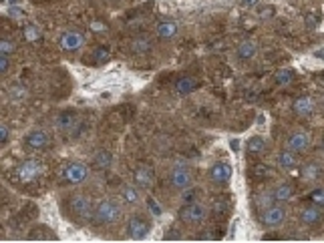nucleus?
Returning <instances> with one entry per match:
<instances>
[{"mask_svg": "<svg viewBox=\"0 0 324 243\" xmlns=\"http://www.w3.org/2000/svg\"><path fill=\"white\" fill-rule=\"evenodd\" d=\"M8 137H10L8 127H6V125H0V145H4V143L8 141Z\"/></svg>", "mask_w": 324, "mask_h": 243, "instance_id": "obj_35", "label": "nucleus"}, {"mask_svg": "<svg viewBox=\"0 0 324 243\" xmlns=\"http://www.w3.org/2000/svg\"><path fill=\"white\" fill-rule=\"evenodd\" d=\"M274 80H276V84H278V86H288V84L294 80V70H290V68H282V70H278V72H276Z\"/></svg>", "mask_w": 324, "mask_h": 243, "instance_id": "obj_25", "label": "nucleus"}, {"mask_svg": "<svg viewBox=\"0 0 324 243\" xmlns=\"http://www.w3.org/2000/svg\"><path fill=\"white\" fill-rule=\"evenodd\" d=\"M169 183H171V187L177 189V191H183V189L191 187L193 175H191L189 167H185V165H175V167L171 169V173H169Z\"/></svg>", "mask_w": 324, "mask_h": 243, "instance_id": "obj_7", "label": "nucleus"}, {"mask_svg": "<svg viewBox=\"0 0 324 243\" xmlns=\"http://www.w3.org/2000/svg\"><path fill=\"white\" fill-rule=\"evenodd\" d=\"M22 36H24L26 42H36L40 38V32H38V28L34 24H26L24 30H22Z\"/></svg>", "mask_w": 324, "mask_h": 243, "instance_id": "obj_27", "label": "nucleus"}, {"mask_svg": "<svg viewBox=\"0 0 324 243\" xmlns=\"http://www.w3.org/2000/svg\"><path fill=\"white\" fill-rule=\"evenodd\" d=\"M197 84H199V82H197L193 76H181V78L175 82V92L181 94V96H183V94H189V92H193V90L197 88Z\"/></svg>", "mask_w": 324, "mask_h": 243, "instance_id": "obj_18", "label": "nucleus"}, {"mask_svg": "<svg viewBox=\"0 0 324 243\" xmlns=\"http://www.w3.org/2000/svg\"><path fill=\"white\" fill-rule=\"evenodd\" d=\"M93 167L97 171H109L113 167V155L111 151L107 149H99L95 155H93Z\"/></svg>", "mask_w": 324, "mask_h": 243, "instance_id": "obj_14", "label": "nucleus"}, {"mask_svg": "<svg viewBox=\"0 0 324 243\" xmlns=\"http://www.w3.org/2000/svg\"><path fill=\"white\" fill-rule=\"evenodd\" d=\"M56 125H58L60 131H68V129L74 125V112H62V114L58 116Z\"/></svg>", "mask_w": 324, "mask_h": 243, "instance_id": "obj_26", "label": "nucleus"}, {"mask_svg": "<svg viewBox=\"0 0 324 243\" xmlns=\"http://www.w3.org/2000/svg\"><path fill=\"white\" fill-rule=\"evenodd\" d=\"M246 151H248L250 155H262V153L266 151V141H264L260 135L252 137V139L248 141V145H246Z\"/></svg>", "mask_w": 324, "mask_h": 243, "instance_id": "obj_23", "label": "nucleus"}, {"mask_svg": "<svg viewBox=\"0 0 324 243\" xmlns=\"http://www.w3.org/2000/svg\"><path fill=\"white\" fill-rule=\"evenodd\" d=\"M133 183L139 189H145V191L151 189L155 185V171H153V167L151 165H145V163L137 165L135 171H133Z\"/></svg>", "mask_w": 324, "mask_h": 243, "instance_id": "obj_8", "label": "nucleus"}, {"mask_svg": "<svg viewBox=\"0 0 324 243\" xmlns=\"http://www.w3.org/2000/svg\"><path fill=\"white\" fill-rule=\"evenodd\" d=\"M125 231H127V237H129V239L141 241V239H145V237L149 235V231H151V221H149L143 213H135V215H131V219L127 221Z\"/></svg>", "mask_w": 324, "mask_h": 243, "instance_id": "obj_4", "label": "nucleus"}, {"mask_svg": "<svg viewBox=\"0 0 324 243\" xmlns=\"http://www.w3.org/2000/svg\"><path fill=\"white\" fill-rule=\"evenodd\" d=\"M62 213L68 221H72L76 225H87V223L93 221L95 207H93V201L87 195L74 193V195H68L66 201L62 203Z\"/></svg>", "mask_w": 324, "mask_h": 243, "instance_id": "obj_1", "label": "nucleus"}, {"mask_svg": "<svg viewBox=\"0 0 324 243\" xmlns=\"http://www.w3.org/2000/svg\"><path fill=\"white\" fill-rule=\"evenodd\" d=\"M147 207H149V211H151V215H155V217H159V215H161V207L157 205V201H155V199H151V197H147Z\"/></svg>", "mask_w": 324, "mask_h": 243, "instance_id": "obj_34", "label": "nucleus"}, {"mask_svg": "<svg viewBox=\"0 0 324 243\" xmlns=\"http://www.w3.org/2000/svg\"><path fill=\"white\" fill-rule=\"evenodd\" d=\"M258 2H260V0H239V4H241V6H246V8H250V6H258Z\"/></svg>", "mask_w": 324, "mask_h": 243, "instance_id": "obj_38", "label": "nucleus"}, {"mask_svg": "<svg viewBox=\"0 0 324 243\" xmlns=\"http://www.w3.org/2000/svg\"><path fill=\"white\" fill-rule=\"evenodd\" d=\"M256 44L252 42V40H244V42H239V46H237V56L241 58V60H250L254 54H256Z\"/></svg>", "mask_w": 324, "mask_h": 243, "instance_id": "obj_24", "label": "nucleus"}, {"mask_svg": "<svg viewBox=\"0 0 324 243\" xmlns=\"http://www.w3.org/2000/svg\"><path fill=\"white\" fill-rule=\"evenodd\" d=\"M308 199H310V201H312L314 205H318V207H324V187H318V189L310 191Z\"/></svg>", "mask_w": 324, "mask_h": 243, "instance_id": "obj_30", "label": "nucleus"}, {"mask_svg": "<svg viewBox=\"0 0 324 243\" xmlns=\"http://www.w3.org/2000/svg\"><path fill=\"white\" fill-rule=\"evenodd\" d=\"M121 217H123V207H121L115 199H103V201L95 207L93 225H95V227H111V225L119 223Z\"/></svg>", "mask_w": 324, "mask_h": 243, "instance_id": "obj_2", "label": "nucleus"}, {"mask_svg": "<svg viewBox=\"0 0 324 243\" xmlns=\"http://www.w3.org/2000/svg\"><path fill=\"white\" fill-rule=\"evenodd\" d=\"M89 177V167L85 163H66L62 169H60V179L64 185H80L83 181H87Z\"/></svg>", "mask_w": 324, "mask_h": 243, "instance_id": "obj_5", "label": "nucleus"}, {"mask_svg": "<svg viewBox=\"0 0 324 243\" xmlns=\"http://www.w3.org/2000/svg\"><path fill=\"white\" fill-rule=\"evenodd\" d=\"M308 145H310V135L306 131H294L286 139V149H290L294 153H302Z\"/></svg>", "mask_w": 324, "mask_h": 243, "instance_id": "obj_12", "label": "nucleus"}, {"mask_svg": "<svg viewBox=\"0 0 324 243\" xmlns=\"http://www.w3.org/2000/svg\"><path fill=\"white\" fill-rule=\"evenodd\" d=\"M314 56H316V58H322V60H324V48H318V50L314 52Z\"/></svg>", "mask_w": 324, "mask_h": 243, "instance_id": "obj_39", "label": "nucleus"}, {"mask_svg": "<svg viewBox=\"0 0 324 243\" xmlns=\"http://www.w3.org/2000/svg\"><path fill=\"white\" fill-rule=\"evenodd\" d=\"M320 82H322V84H324V76H320Z\"/></svg>", "mask_w": 324, "mask_h": 243, "instance_id": "obj_41", "label": "nucleus"}, {"mask_svg": "<svg viewBox=\"0 0 324 243\" xmlns=\"http://www.w3.org/2000/svg\"><path fill=\"white\" fill-rule=\"evenodd\" d=\"M12 50H14V44H12L8 38H2V42H0V52L10 56V54H12Z\"/></svg>", "mask_w": 324, "mask_h": 243, "instance_id": "obj_33", "label": "nucleus"}, {"mask_svg": "<svg viewBox=\"0 0 324 243\" xmlns=\"http://www.w3.org/2000/svg\"><path fill=\"white\" fill-rule=\"evenodd\" d=\"M93 58H95V64H105V62L111 60V52H109V48L101 46V48H97L93 52Z\"/></svg>", "mask_w": 324, "mask_h": 243, "instance_id": "obj_28", "label": "nucleus"}, {"mask_svg": "<svg viewBox=\"0 0 324 243\" xmlns=\"http://www.w3.org/2000/svg\"><path fill=\"white\" fill-rule=\"evenodd\" d=\"M153 48V40L149 38V36H137L133 42H131V50L135 52V54H147L149 50Z\"/></svg>", "mask_w": 324, "mask_h": 243, "instance_id": "obj_21", "label": "nucleus"}, {"mask_svg": "<svg viewBox=\"0 0 324 243\" xmlns=\"http://www.w3.org/2000/svg\"><path fill=\"white\" fill-rule=\"evenodd\" d=\"M252 173H254V177H258V179H270V177H272V169H270L268 165H262V163L254 165Z\"/></svg>", "mask_w": 324, "mask_h": 243, "instance_id": "obj_29", "label": "nucleus"}, {"mask_svg": "<svg viewBox=\"0 0 324 243\" xmlns=\"http://www.w3.org/2000/svg\"><path fill=\"white\" fill-rule=\"evenodd\" d=\"M284 221H286V209H284L282 205L272 203L270 207H266V209L262 211V223H264L266 227H270V229L280 227Z\"/></svg>", "mask_w": 324, "mask_h": 243, "instance_id": "obj_9", "label": "nucleus"}, {"mask_svg": "<svg viewBox=\"0 0 324 243\" xmlns=\"http://www.w3.org/2000/svg\"><path fill=\"white\" fill-rule=\"evenodd\" d=\"M177 34V24L173 20H163L157 24V36L163 40H171Z\"/></svg>", "mask_w": 324, "mask_h": 243, "instance_id": "obj_20", "label": "nucleus"}, {"mask_svg": "<svg viewBox=\"0 0 324 243\" xmlns=\"http://www.w3.org/2000/svg\"><path fill=\"white\" fill-rule=\"evenodd\" d=\"M24 145L28 149H32V151H40V149H44L48 145V135L44 131H40V129H34L24 137Z\"/></svg>", "mask_w": 324, "mask_h": 243, "instance_id": "obj_13", "label": "nucleus"}, {"mask_svg": "<svg viewBox=\"0 0 324 243\" xmlns=\"http://www.w3.org/2000/svg\"><path fill=\"white\" fill-rule=\"evenodd\" d=\"M8 64H10V62H8V54H0V70H2V72L8 70Z\"/></svg>", "mask_w": 324, "mask_h": 243, "instance_id": "obj_36", "label": "nucleus"}, {"mask_svg": "<svg viewBox=\"0 0 324 243\" xmlns=\"http://www.w3.org/2000/svg\"><path fill=\"white\" fill-rule=\"evenodd\" d=\"M231 177V165L225 163V161H217L211 165L209 169V181L215 183V185H225Z\"/></svg>", "mask_w": 324, "mask_h": 243, "instance_id": "obj_10", "label": "nucleus"}, {"mask_svg": "<svg viewBox=\"0 0 324 243\" xmlns=\"http://www.w3.org/2000/svg\"><path fill=\"white\" fill-rule=\"evenodd\" d=\"M8 12H10L12 16H20V10H16L14 6H10V8H8Z\"/></svg>", "mask_w": 324, "mask_h": 243, "instance_id": "obj_40", "label": "nucleus"}, {"mask_svg": "<svg viewBox=\"0 0 324 243\" xmlns=\"http://www.w3.org/2000/svg\"><path fill=\"white\" fill-rule=\"evenodd\" d=\"M292 195H294V187H292L290 183H280V185H276L274 191H272L274 203H276V201H278V203H286V201L292 199Z\"/></svg>", "mask_w": 324, "mask_h": 243, "instance_id": "obj_16", "label": "nucleus"}, {"mask_svg": "<svg viewBox=\"0 0 324 243\" xmlns=\"http://www.w3.org/2000/svg\"><path fill=\"white\" fill-rule=\"evenodd\" d=\"M278 165H280V169H284V171H292V169H296V165H298L296 153H294V151H290V149L282 151V153L278 155Z\"/></svg>", "mask_w": 324, "mask_h": 243, "instance_id": "obj_19", "label": "nucleus"}, {"mask_svg": "<svg viewBox=\"0 0 324 243\" xmlns=\"http://www.w3.org/2000/svg\"><path fill=\"white\" fill-rule=\"evenodd\" d=\"M121 199H123L127 205H137L139 199H141V197H139V187H137L135 183H133V185H131V183L125 185V187L121 189Z\"/></svg>", "mask_w": 324, "mask_h": 243, "instance_id": "obj_22", "label": "nucleus"}, {"mask_svg": "<svg viewBox=\"0 0 324 243\" xmlns=\"http://www.w3.org/2000/svg\"><path fill=\"white\" fill-rule=\"evenodd\" d=\"M225 211H227V203H225V201H221V203L215 205V213H217V215H221V213H225Z\"/></svg>", "mask_w": 324, "mask_h": 243, "instance_id": "obj_37", "label": "nucleus"}, {"mask_svg": "<svg viewBox=\"0 0 324 243\" xmlns=\"http://www.w3.org/2000/svg\"><path fill=\"white\" fill-rule=\"evenodd\" d=\"M42 171H44V167L38 159H24L14 167L10 179L16 185H30V183H36L40 179Z\"/></svg>", "mask_w": 324, "mask_h": 243, "instance_id": "obj_3", "label": "nucleus"}, {"mask_svg": "<svg viewBox=\"0 0 324 243\" xmlns=\"http://www.w3.org/2000/svg\"><path fill=\"white\" fill-rule=\"evenodd\" d=\"M177 217H179V221H183L185 225H199V223L205 221L207 211H205V207H203L201 203H195V201H193V203H185V205L179 209Z\"/></svg>", "mask_w": 324, "mask_h": 243, "instance_id": "obj_6", "label": "nucleus"}, {"mask_svg": "<svg viewBox=\"0 0 324 243\" xmlns=\"http://www.w3.org/2000/svg\"><path fill=\"white\" fill-rule=\"evenodd\" d=\"M195 197H197V191H195L193 187H187V189L181 191V201H183V203H193Z\"/></svg>", "mask_w": 324, "mask_h": 243, "instance_id": "obj_32", "label": "nucleus"}, {"mask_svg": "<svg viewBox=\"0 0 324 243\" xmlns=\"http://www.w3.org/2000/svg\"><path fill=\"white\" fill-rule=\"evenodd\" d=\"M292 108H294V112H296V114H300V116H308V114H312V112H314V100H312L310 96H300V98H296V100H294Z\"/></svg>", "mask_w": 324, "mask_h": 243, "instance_id": "obj_17", "label": "nucleus"}, {"mask_svg": "<svg viewBox=\"0 0 324 243\" xmlns=\"http://www.w3.org/2000/svg\"><path fill=\"white\" fill-rule=\"evenodd\" d=\"M58 42H60L62 50H78L85 44V36L80 32H76V30H66V32L60 34Z\"/></svg>", "mask_w": 324, "mask_h": 243, "instance_id": "obj_11", "label": "nucleus"}, {"mask_svg": "<svg viewBox=\"0 0 324 243\" xmlns=\"http://www.w3.org/2000/svg\"><path fill=\"white\" fill-rule=\"evenodd\" d=\"M302 175H304L306 179H316V177H318V167H316L314 163H306V165L302 167Z\"/></svg>", "mask_w": 324, "mask_h": 243, "instance_id": "obj_31", "label": "nucleus"}, {"mask_svg": "<svg viewBox=\"0 0 324 243\" xmlns=\"http://www.w3.org/2000/svg\"><path fill=\"white\" fill-rule=\"evenodd\" d=\"M320 219H322V211L318 209V205H314V207H306V209H302V211H300V221H302L304 225H308V227L318 225V223H320Z\"/></svg>", "mask_w": 324, "mask_h": 243, "instance_id": "obj_15", "label": "nucleus"}]
</instances>
